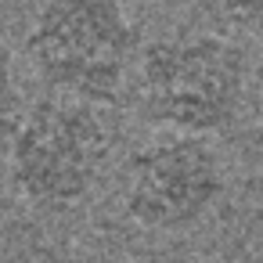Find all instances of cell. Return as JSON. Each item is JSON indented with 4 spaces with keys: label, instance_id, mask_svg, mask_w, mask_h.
Segmentation results:
<instances>
[{
    "label": "cell",
    "instance_id": "obj_3",
    "mask_svg": "<svg viewBox=\"0 0 263 263\" xmlns=\"http://www.w3.org/2000/svg\"><path fill=\"white\" fill-rule=\"evenodd\" d=\"M137 51V26L123 0H47L26 36L36 76L87 105H112L119 98Z\"/></svg>",
    "mask_w": 263,
    "mask_h": 263
},
{
    "label": "cell",
    "instance_id": "obj_2",
    "mask_svg": "<svg viewBox=\"0 0 263 263\" xmlns=\"http://www.w3.org/2000/svg\"><path fill=\"white\" fill-rule=\"evenodd\" d=\"M112 126L98 105L76 98L36 101L8 137L11 184L26 205L65 213L94 191L112 155Z\"/></svg>",
    "mask_w": 263,
    "mask_h": 263
},
{
    "label": "cell",
    "instance_id": "obj_5",
    "mask_svg": "<svg viewBox=\"0 0 263 263\" xmlns=\"http://www.w3.org/2000/svg\"><path fill=\"white\" fill-rule=\"evenodd\" d=\"M205 11L220 18L227 29L263 33V0H202Z\"/></svg>",
    "mask_w": 263,
    "mask_h": 263
},
{
    "label": "cell",
    "instance_id": "obj_1",
    "mask_svg": "<svg viewBox=\"0 0 263 263\" xmlns=\"http://www.w3.org/2000/svg\"><path fill=\"white\" fill-rule=\"evenodd\" d=\"M245 72L241 47L223 36L152 40L137 51L141 116L177 137L220 134L241 112Z\"/></svg>",
    "mask_w": 263,
    "mask_h": 263
},
{
    "label": "cell",
    "instance_id": "obj_4",
    "mask_svg": "<svg viewBox=\"0 0 263 263\" xmlns=\"http://www.w3.org/2000/svg\"><path fill=\"white\" fill-rule=\"evenodd\" d=\"M223 195V166L205 137H162L126 162L123 209L144 231H187Z\"/></svg>",
    "mask_w": 263,
    "mask_h": 263
}]
</instances>
